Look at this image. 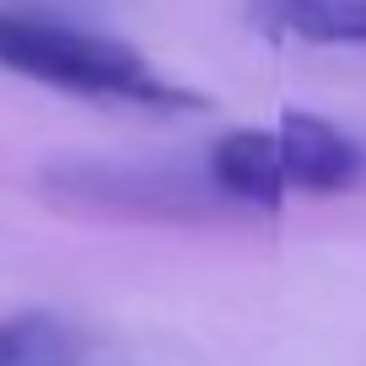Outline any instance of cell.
Segmentation results:
<instances>
[{
  "mask_svg": "<svg viewBox=\"0 0 366 366\" xmlns=\"http://www.w3.org/2000/svg\"><path fill=\"white\" fill-rule=\"evenodd\" d=\"M0 65L76 97H108L135 108H205L194 86L162 76L129 44L33 11H0Z\"/></svg>",
  "mask_w": 366,
  "mask_h": 366,
  "instance_id": "1",
  "label": "cell"
},
{
  "mask_svg": "<svg viewBox=\"0 0 366 366\" xmlns=\"http://www.w3.org/2000/svg\"><path fill=\"white\" fill-rule=\"evenodd\" d=\"M38 189L54 205L129 221H205L232 210L205 167L183 162H119V157H54L38 167Z\"/></svg>",
  "mask_w": 366,
  "mask_h": 366,
  "instance_id": "2",
  "label": "cell"
},
{
  "mask_svg": "<svg viewBox=\"0 0 366 366\" xmlns=\"http://www.w3.org/2000/svg\"><path fill=\"white\" fill-rule=\"evenodd\" d=\"M274 146H280V172L286 189H307V194H345L366 183V146L345 135L334 119L286 108L274 124Z\"/></svg>",
  "mask_w": 366,
  "mask_h": 366,
  "instance_id": "3",
  "label": "cell"
},
{
  "mask_svg": "<svg viewBox=\"0 0 366 366\" xmlns=\"http://www.w3.org/2000/svg\"><path fill=\"white\" fill-rule=\"evenodd\" d=\"M205 172H210V183H216V194L227 205L280 210L286 172H280L274 129H232V135H221L205 157Z\"/></svg>",
  "mask_w": 366,
  "mask_h": 366,
  "instance_id": "4",
  "label": "cell"
},
{
  "mask_svg": "<svg viewBox=\"0 0 366 366\" xmlns=\"http://www.w3.org/2000/svg\"><path fill=\"white\" fill-rule=\"evenodd\" d=\"M264 33H286L323 49H366V0H248Z\"/></svg>",
  "mask_w": 366,
  "mask_h": 366,
  "instance_id": "5",
  "label": "cell"
},
{
  "mask_svg": "<svg viewBox=\"0 0 366 366\" xmlns=\"http://www.w3.org/2000/svg\"><path fill=\"white\" fill-rule=\"evenodd\" d=\"M86 340L59 312H11L0 318V366H81Z\"/></svg>",
  "mask_w": 366,
  "mask_h": 366,
  "instance_id": "6",
  "label": "cell"
}]
</instances>
